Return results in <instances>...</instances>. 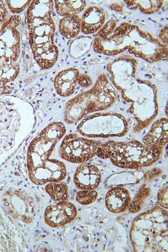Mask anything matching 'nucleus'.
<instances>
[{"label":"nucleus","mask_w":168,"mask_h":252,"mask_svg":"<svg viewBox=\"0 0 168 252\" xmlns=\"http://www.w3.org/2000/svg\"><path fill=\"white\" fill-rule=\"evenodd\" d=\"M66 128L60 122H55L44 128L34 138L27 153V167L30 180L36 185L63 181L67 172L63 162L51 158L55 146L65 135Z\"/></svg>","instance_id":"obj_1"},{"label":"nucleus","mask_w":168,"mask_h":252,"mask_svg":"<svg viewBox=\"0 0 168 252\" xmlns=\"http://www.w3.org/2000/svg\"><path fill=\"white\" fill-rule=\"evenodd\" d=\"M117 100L115 90L108 76L101 74L94 86L69 100L66 105V123H77L88 114L105 110L113 106Z\"/></svg>","instance_id":"obj_2"},{"label":"nucleus","mask_w":168,"mask_h":252,"mask_svg":"<svg viewBox=\"0 0 168 252\" xmlns=\"http://www.w3.org/2000/svg\"><path fill=\"white\" fill-rule=\"evenodd\" d=\"M97 156L103 159L109 158L121 168L129 169L148 167L157 162L162 154L153 151L140 141L101 142Z\"/></svg>","instance_id":"obj_3"},{"label":"nucleus","mask_w":168,"mask_h":252,"mask_svg":"<svg viewBox=\"0 0 168 252\" xmlns=\"http://www.w3.org/2000/svg\"><path fill=\"white\" fill-rule=\"evenodd\" d=\"M123 99L132 103L130 113L137 121L134 132L148 127L158 115V89L152 81L136 79L132 86L121 92Z\"/></svg>","instance_id":"obj_4"},{"label":"nucleus","mask_w":168,"mask_h":252,"mask_svg":"<svg viewBox=\"0 0 168 252\" xmlns=\"http://www.w3.org/2000/svg\"><path fill=\"white\" fill-rule=\"evenodd\" d=\"M21 23L20 16L15 15L0 28V86L13 82L19 74Z\"/></svg>","instance_id":"obj_5"},{"label":"nucleus","mask_w":168,"mask_h":252,"mask_svg":"<svg viewBox=\"0 0 168 252\" xmlns=\"http://www.w3.org/2000/svg\"><path fill=\"white\" fill-rule=\"evenodd\" d=\"M129 129L125 117L115 112L89 116L82 120L77 128L81 135L89 138L122 137L126 135Z\"/></svg>","instance_id":"obj_6"},{"label":"nucleus","mask_w":168,"mask_h":252,"mask_svg":"<svg viewBox=\"0 0 168 252\" xmlns=\"http://www.w3.org/2000/svg\"><path fill=\"white\" fill-rule=\"evenodd\" d=\"M133 42L129 49L131 54L150 63L168 60V45L164 44L149 32L134 25Z\"/></svg>","instance_id":"obj_7"},{"label":"nucleus","mask_w":168,"mask_h":252,"mask_svg":"<svg viewBox=\"0 0 168 252\" xmlns=\"http://www.w3.org/2000/svg\"><path fill=\"white\" fill-rule=\"evenodd\" d=\"M101 141L90 140L76 133L66 136L59 150V156L72 163L88 162L97 156Z\"/></svg>","instance_id":"obj_8"},{"label":"nucleus","mask_w":168,"mask_h":252,"mask_svg":"<svg viewBox=\"0 0 168 252\" xmlns=\"http://www.w3.org/2000/svg\"><path fill=\"white\" fill-rule=\"evenodd\" d=\"M125 30L126 22L118 25L115 20H110L97 32L93 41L94 51L106 56H115L126 51Z\"/></svg>","instance_id":"obj_9"},{"label":"nucleus","mask_w":168,"mask_h":252,"mask_svg":"<svg viewBox=\"0 0 168 252\" xmlns=\"http://www.w3.org/2000/svg\"><path fill=\"white\" fill-rule=\"evenodd\" d=\"M2 202L6 213L15 220L31 223L34 220V201L23 191L11 189L3 195Z\"/></svg>","instance_id":"obj_10"},{"label":"nucleus","mask_w":168,"mask_h":252,"mask_svg":"<svg viewBox=\"0 0 168 252\" xmlns=\"http://www.w3.org/2000/svg\"><path fill=\"white\" fill-rule=\"evenodd\" d=\"M137 61L133 56L124 55L108 63L106 70L114 86L121 92L127 90L136 80Z\"/></svg>","instance_id":"obj_11"},{"label":"nucleus","mask_w":168,"mask_h":252,"mask_svg":"<svg viewBox=\"0 0 168 252\" xmlns=\"http://www.w3.org/2000/svg\"><path fill=\"white\" fill-rule=\"evenodd\" d=\"M77 215L76 207L72 203L67 201L60 202L47 207L45 211L44 221L48 226L57 228L71 222Z\"/></svg>","instance_id":"obj_12"},{"label":"nucleus","mask_w":168,"mask_h":252,"mask_svg":"<svg viewBox=\"0 0 168 252\" xmlns=\"http://www.w3.org/2000/svg\"><path fill=\"white\" fill-rule=\"evenodd\" d=\"M56 25L52 19L30 30V43L32 52L55 45Z\"/></svg>","instance_id":"obj_13"},{"label":"nucleus","mask_w":168,"mask_h":252,"mask_svg":"<svg viewBox=\"0 0 168 252\" xmlns=\"http://www.w3.org/2000/svg\"><path fill=\"white\" fill-rule=\"evenodd\" d=\"M101 179L100 170L92 162L81 163L74 175L75 184L81 190H95L99 187Z\"/></svg>","instance_id":"obj_14"},{"label":"nucleus","mask_w":168,"mask_h":252,"mask_svg":"<svg viewBox=\"0 0 168 252\" xmlns=\"http://www.w3.org/2000/svg\"><path fill=\"white\" fill-rule=\"evenodd\" d=\"M168 120L162 118L155 122L150 131L143 137V144L153 151L162 154L168 143Z\"/></svg>","instance_id":"obj_15"},{"label":"nucleus","mask_w":168,"mask_h":252,"mask_svg":"<svg viewBox=\"0 0 168 252\" xmlns=\"http://www.w3.org/2000/svg\"><path fill=\"white\" fill-rule=\"evenodd\" d=\"M80 72L75 68L61 71L54 80L55 90L60 96L68 97L74 94L78 86Z\"/></svg>","instance_id":"obj_16"},{"label":"nucleus","mask_w":168,"mask_h":252,"mask_svg":"<svg viewBox=\"0 0 168 252\" xmlns=\"http://www.w3.org/2000/svg\"><path fill=\"white\" fill-rule=\"evenodd\" d=\"M105 19L103 10L99 7L90 6L81 19V32L85 35L96 33L104 26Z\"/></svg>","instance_id":"obj_17"},{"label":"nucleus","mask_w":168,"mask_h":252,"mask_svg":"<svg viewBox=\"0 0 168 252\" xmlns=\"http://www.w3.org/2000/svg\"><path fill=\"white\" fill-rule=\"evenodd\" d=\"M131 201L129 191L122 187H114L110 189L105 198L106 207L114 214L125 212L129 208Z\"/></svg>","instance_id":"obj_18"},{"label":"nucleus","mask_w":168,"mask_h":252,"mask_svg":"<svg viewBox=\"0 0 168 252\" xmlns=\"http://www.w3.org/2000/svg\"><path fill=\"white\" fill-rule=\"evenodd\" d=\"M53 10H54V1L52 0L32 1L27 12L28 26L39 20L52 18L51 14Z\"/></svg>","instance_id":"obj_19"},{"label":"nucleus","mask_w":168,"mask_h":252,"mask_svg":"<svg viewBox=\"0 0 168 252\" xmlns=\"http://www.w3.org/2000/svg\"><path fill=\"white\" fill-rule=\"evenodd\" d=\"M81 30V19L78 15L67 16L60 20L59 30L61 35L67 39L77 37Z\"/></svg>","instance_id":"obj_20"},{"label":"nucleus","mask_w":168,"mask_h":252,"mask_svg":"<svg viewBox=\"0 0 168 252\" xmlns=\"http://www.w3.org/2000/svg\"><path fill=\"white\" fill-rule=\"evenodd\" d=\"M93 44V40L92 36L85 35L78 36L72 40L69 45V55L73 59H80L91 50Z\"/></svg>","instance_id":"obj_21"},{"label":"nucleus","mask_w":168,"mask_h":252,"mask_svg":"<svg viewBox=\"0 0 168 252\" xmlns=\"http://www.w3.org/2000/svg\"><path fill=\"white\" fill-rule=\"evenodd\" d=\"M55 8L57 14L61 16H67L77 15L83 11L86 6V1H55Z\"/></svg>","instance_id":"obj_22"},{"label":"nucleus","mask_w":168,"mask_h":252,"mask_svg":"<svg viewBox=\"0 0 168 252\" xmlns=\"http://www.w3.org/2000/svg\"><path fill=\"white\" fill-rule=\"evenodd\" d=\"M45 189L53 201L60 202L68 200V186L63 181L48 183Z\"/></svg>","instance_id":"obj_23"},{"label":"nucleus","mask_w":168,"mask_h":252,"mask_svg":"<svg viewBox=\"0 0 168 252\" xmlns=\"http://www.w3.org/2000/svg\"><path fill=\"white\" fill-rule=\"evenodd\" d=\"M142 174L139 172H122L113 175L107 179L109 187H118L138 184Z\"/></svg>","instance_id":"obj_24"},{"label":"nucleus","mask_w":168,"mask_h":252,"mask_svg":"<svg viewBox=\"0 0 168 252\" xmlns=\"http://www.w3.org/2000/svg\"><path fill=\"white\" fill-rule=\"evenodd\" d=\"M129 9L137 10L140 9L142 13L145 14H153L157 13L161 10L164 1H125Z\"/></svg>","instance_id":"obj_25"},{"label":"nucleus","mask_w":168,"mask_h":252,"mask_svg":"<svg viewBox=\"0 0 168 252\" xmlns=\"http://www.w3.org/2000/svg\"><path fill=\"white\" fill-rule=\"evenodd\" d=\"M98 195L95 190H81L76 194V201L81 205H88L96 201Z\"/></svg>","instance_id":"obj_26"},{"label":"nucleus","mask_w":168,"mask_h":252,"mask_svg":"<svg viewBox=\"0 0 168 252\" xmlns=\"http://www.w3.org/2000/svg\"><path fill=\"white\" fill-rule=\"evenodd\" d=\"M32 1H6L7 5L12 13L19 14L30 6Z\"/></svg>","instance_id":"obj_27"},{"label":"nucleus","mask_w":168,"mask_h":252,"mask_svg":"<svg viewBox=\"0 0 168 252\" xmlns=\"http://www.w3.org/2000/svg\"><path fill=\"white\" fill-rule=\"evenodd\" d=\"M93 81L91 76L80 73L78 85L81 88H88L92 86Z\"/></svg>","instance_id":"obj_28"},{"label":"nucleus","mask_w":168,"mask_h":252,"mask_svg":"<svg viewBox=\"0 0 168 252\" xmlns=\"http://www.w3.org/2000/svg\"><path fill=\"white\" fill-rule=\"evenodd\" d=\"M158 201L160 205L163 208L168 209V188L162 189L159 191L158 195Z\"/></svg>","instance_id":"obj_29"},{"label":"nucleus","mask_w":168,"mask_h":252,"mask_svg":"<svg viewBox=\"0 0 168 252\" xmlns=\"http://www.w3.org/2000/svg\"><path fill=\"white\" fill-rule=\"evenodd\" d=\"M6 1H0V22L5 23L8 14Z\"/></svg>","instance_id":"obj_30"},{"label":"nucleus","mask_w":168,"mask_h":252,"mask_svg":"<svg viewBox=\"0 0 168 252\" xmlns=\"http://www.w3.org/2000/svg\"><path fill=\"white\" fill-rule=\"evenodd\" d=\"M161 173H162V170L161 169L155 168L145 173L144 176H143V178H144L145 182H148L151 180H153L155 177L158 176V175Z\"/></svg>","instance_id":"obj_31"},{"label":"nucleus","mask_w":168,"mask_h":252,"mask_svg":"<svg viewBox=\"0 0 168 252\" xmlns=\"http://www.w3.org/2000/svg\"><path fill=\"white\" fill-rule=\"evenodd\" d=\"M159 37L162 40V43L168 45V26L164 27L159 33Z\"/></svg>","instance_id":"obj_32"},{"label":"nucleus","mask_w":168,"mask_h":252,"mask_svg":"<svg viewBox=\"0 0 168 252\" xmlns=\"http://www.w3.org/2000/svg\"><path fill=\"white\" fill-rule=\"evenodd\" d=\"M12 92V89L10 87L4 85L0 86V95L10 94Z\"/></svg>","instance_id":"obj_33"}]
</instances>
